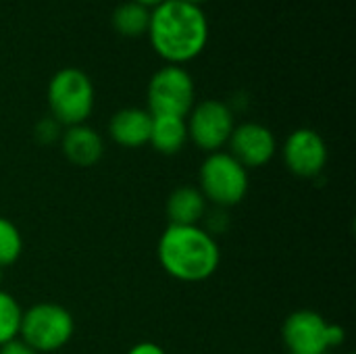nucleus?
I'll use <instances>...</instances> for the list:
<instances>
[{"label":"nucleus","instance_id":"f257e3e1","mask_svg":"<svg viewBox=\"0 0 356 354\" xmlns=\"http://www.w3.org/2000/svg\"><path fill=\"white\" fill-rule=\"evenodd\" d=\"M148 38L154 52L167 65L194 61L209 42V19L198 4L163 0L150 8Z\"/></svg>","mask_w":356,"mask_h":354},{"label":"nucleus","instance_id":"f03ea898","mask_svg":"<svg viewBox=\"0 0 356 354\" xmlns=\"http://www.w3.org/2000/svg\"><path fill=\"white\" fill-rule=\"evenodd\" d=\"M163 271L186 284L211 280L221 265V248L202 225H167L156 244Z\"/></svg>","mask_w":356,"mask_h":354},{"label":"nucleus","instance_id":"7ed1b4c3","mask_svg":"<svg viewBox=\"0 0 356 354\" xmlns=\"http://www.w3.org/2000/svg\"><path fill=\"white\" fill-rule=\"evenodd\" d=\"M50 117L60 127L81 125L90 119L96 102V92L90 75L75 67L56 71L46 90Z\"/></svg>","mask_w":356,"mask_h":354},{"label":"nucleus","instance_id":"20e7f679","mask_svg":"<svg viewBox=\"0 0 356 354\" xmlns=\"http://www.w3.org/2000/svg\"><path fill=\"white\" fill-rule=\"evenodd\" d=\"M209 207L213 209H232L244 202L250 190V175L229 152H211L200 163L198 186Z\"/></svg>","mask_w":356,"mask_h":354},{"label":"nucleus","instance_id":"39448f33","mask_svg":"<svg viewBox=\"0 0 356 354\" xmlns=\"http://www.w3.org/2000/svg\"><path fill=\"white\" fill-rule=\"evenodd\" d=\"M75 334V319L63 305L38 303L23 311L19 340L38 354L56 353L65 348Z\"/></svg>","mask_w":356,"mask_h":354},{"label":"nucleus","instance_id":"423d86ee","mask_svg":"<svg viewBox=\"0 0 356 354\" xmlns=\"http://www.w3.org/2000/svg\"><path fill=\"white\" fill-rule=\"evenodd\" d=\"M282 342L290 354H325L346 342V330L317 311L300 309L286 317Z\"/></svg>","mask_w":356,"mask_h":354},{"label":"nucleus","instance_id":"0eeeda50","mask_svg":"<svg viewBox=\"0 0 356 354\" xmlns=\"http://www.w3.org/2000/svg\"><path fill=\"white\" fill-rule=\"evenodd\" d=\"M196 88L192 75L181 65H165L152 73L148 81V113L188 117L194 106Z\"/></svg>","mask_w":356,"mask_h":354},{"label":"nucleus","instance_id":"6e6552de","mask_svg":"<svg viewBox=\"0 0 356 354\" xmlns=\"http://www.w3.org/2000/svg\"><path fill=\"white\" fill-rule=\"evenodd\" d=\"M188 140L202 152H219L227 146L229 136L236 127L234 111L223 100H202L192 106L186 117Z\"/></svg>","mask_w":356,"mask_h":354},{"label":"nucleus","instance_id":"1a4fd4ad","mask_svg":"<svg viewBox=\"0 0 356 354\" xmlns=\"http://www.w3.org/2000/svg\"><path fill=\"white\" fill-rule=\"evenodd\" d=\"M282 161L292 175L315 179L327 167L330 148L319 131L311 127H298L284 140Z\"/></svg>","mask_w":356,"mask_h":354},{"label":"nucleus","instance_id":"9d476101","mask_svg":"<svg viewBox=\"0 0 356 354\" xmlns=\"http://www.w3.org/2000/svg\"><path fill=\"white\" fill-rule=\"evenodd\" d=\"M227 146H229V154L248 171L269 165L277 154L275 134L267 125L257 121H246L236 125Z\"/></svg>","mask_w":356,"mask_h":354},{"label":"nucleus","instance_id":"9b49d317","mask_svg":"<svg viewBox=\"0 0 356 354\" xmlns=\"http://www.w3.org/2000/svg\"><path fill=\"white\" fill-rule=\"evenodd\" d=\"M58 142L65 159L75 167H94L104 154L102 136L86 123L65 127Z\"/></svg>","mask_w":356,"mask_h":354},{"label":"nucleus","instance_id":"f8f14e48","mask_svg":"<svg viewBox=\"0 0 356 354\" xmlns=\"http://www.w3.org/2000/svg\"><path fill=\"white\" fill-rule=\"evenodd\" d=\"M152 115L146 108L127 106L117 111L108 121V136L121 148H140L148 144Z\"/></svg>","mask_w":356,"mask_h":354},{"label":"nucleus","instance_id":"ddd939ff","mask_svg":"<svg viewBox=\"0 0 356 354\" xmlns=\"http://www.w3.org/2000/svg\"><path fill=\"white\" fill-rule=\"evenodd\" d=\"M209 209L211 207L207 198L196 186L175 188L165 202V215L169 225H202Z\"/></svg>","mask_w":356,"mask_h":354},{"label":"nucleus","instance_id":"4468645a","mask_svg":"<svg viewBox=\"0 0 356 354\" xmlns=\"http://www.w3.org/2000/svg\"><path fill=\"white\" fill-rule=\"evenodd\" d=\"M188 125L186 117L175 115H152L148 144L165 156L179 154L188 144Z\"/></svg>","mask_w":356,"mask_h":354},{"label":"nucleus","instance_id":"2eb2a0df","mask_svg":"<svg viewBox=\"0 0 356 354\" xmlns=\"http://www.w3.org/2000/svg\"><path fill=\"white\" fill-rule=\"evenodd\" d=\"M148 23H150V8L134 0L123 2L113 10V27L121 35L127 38L142 35L148 31Z\"/></svg>","mask_w":356,"mask_h":354},{"label":"nucleus","instance_id":"dca6fc26","mask_svg":"<svg viewBox=\"0 0 356 354\" xmlns=\"http://www.w3.org/2000/svg\"><path fill=\"white\" fill-rule=\"evenodd\" d=\"M21 317H23V309L19 300L10 292L0 288V346L19 338Z\"/></svg>","mask_w":356,"mask_h":354},{"label":"nucleus","instance_id":"f3484780","mask_svg":"<svg viewBox=\"0 0 356 354\" xmlns=\"http://www.w3.org/2000/svg\"><path fill=\"white\" fill-rule=\"evenodd\" d=\"M23 255V236L19 227L0 215V271L15 265Z\"/></svg>","mask_w":356,"mask_h":354},{"label":"nucleus","instance_id":"a211bd4d","mask_svg":"<svg viewBox=\"0 0 356 354\" xmlns=\"http://www.w3.org/2000/svg\"><path fill=\"white\" fill-rule=\"evenodd\" d=\"M60 134H63V129L52 117H44L33 125V138H35V142H40L44 146H50V144L58 142Z\"/></svg>","mask_w":356,"mask_h":354},{"label":"nucleus","instance_id":"6ab92c4d","mask_svg":"<svg viewBox=\"0 0 356 354\" xmlns=\"http://www.w3.org/2000/svg\"><path fill=\"white\" fill-rule=\"evenodd\" d=\"M127 354H167V351L156 342H138L127 351Z\"/></svg>","mask_w":356,"mask_h":354},{"label":"nucleus","instance_id":"aec40b11","mask_svg":"<svg viewBox=\"0 0 356 354\" xmlns=\"http://www.w3.org/2000/svg\"><path fill=\"white\" fill-rule=\"evenodd\" d=\"M0 354H38L33 348H29L23 340H13L4 346H0Z\"/></svg>","mask_w":356,"mask_h":354},{"label":"nucleus","instance_id":"412c9836","mask_svg":"<svg viewBox=\"0 0 356 354\" xmlns=\"http://www.w3.org/2000/svg\"><path fill=\"white\" fill-rule=\"evenodd\" d=\"M134 2H138V4H144V6H156V4H161L163 0H134Z\"/></svg>","mask_w":356,"mask_h":354},{"label":"nucleus","instance_id":"4be33fe9","mask_svg":"<svg viewBox=\"0 0 356 354\" xmlns=\"http://www.w3.org/2000/svg\"><path fill=\"white\" fill-rule=\"evenodd\" d=\"M184 2H192V4H198L200 6V2H204V0H184Z\"/></svg>","mask_w":356,"mask_h":354},{"label":"nucleus","instance_id":"5701e85b","mask_svg":"<svg viewBox=\"0 0 356 354\" xmlns=\"http://www.w3.org/2000/svg\"><path fill=\"white\" fill-rule=\"evenodd\" d=\"M346 354H353V353H346Z\"/></svg>","mask_w":356,"mask_h":354}]
</instances>
